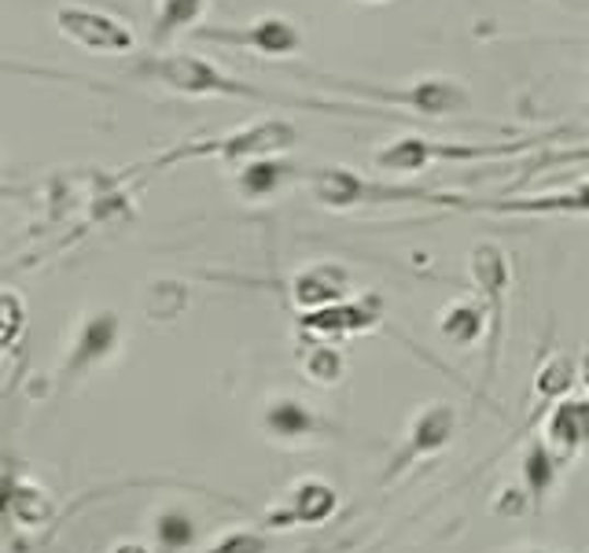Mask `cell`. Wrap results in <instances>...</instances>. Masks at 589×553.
<instances>
[{
    "instance_id": "obj_1",
    "label": "cell",
    "mask_w": 589,
    "mask_h": 553,
    "mask_svg": "<svg viewBox=\"0 0 589 553\" xmlns=\"http://www.w3.org/2000/svg\"><path fill=\"white\" fill-rule=\"evenodd\" d=\"M137 74L145 82H155L170 93L181 96H218V100H243V104H273V107H299V111H347L339 104H324V100H307V96H288V93H269L262 85H251L243 78H232L229 70H221L218 64L203 56L188 53H159L145 59L137 67Z\"/></svg>"
},
{
    "instance_id": "obj_2",
    "label": "cell",
    "mask_w": 589,
    "mask_h": 553,
    "mask_svg": "<svg viewBox=\"0 0 589 553\" xmlns=\"http://www.w3.org/2000/svg\"><path fill=\"white\" fill-rule=\"evenodd\" d=\"M299 140V129L284 118H269V123H255L232 129L226 137H207V140H192V145L174 148L170 155H162L155 166H177L185 159H226V163H247V159L258 155H288Z\"/></svg>"
},
{
    "instance_id": "obj_3",
    "label": "cell",
    "mask_w": 589,
    "mask_h": 553,
    "mask_svg": "<svg viewBox=\"0 0 589 553\" xmlns=\"http://www.w3.org/2000/svg\"><path fill=\"white\" fill-rule=\"evenodd\" d=\"M192 34L199 42L240 48V53H255L266 59H288L302 48V30L284 15H262L243 26H196Z\"/></svg>"
},
{
    "instance_id": "obj_4",
    "label": "cell",
    "mask_w": 589,
    "mask_h": 553,
    "mask_svg": "<svg viewBox=\"0 0 589 553\" xmlns=\"http://www.w3.org/2000/svg\"><path fill=\"white\" fill-rule=\"evenodd\" d=\"M56 30L63 42L96 56H129L137 53V34L122 19L85 4L56 8Z\"/></svg>"
},
{
    "instance_id": "obj_5",
    "label": "cell",
    "mask_w": 589,
    "mask_h": 553,
    "mask_svg": "<svg viewBox=\"0 0 589 553\" xmlns=\"http://www.w3.org/2000/svg\"><path fill=\"white\" fill-rule=\"evenodd\" d=\"M453 431H457V410L450 406V402H431V406H424L420 414L413 417L409 436H405V450H402V458L391 465V472H402L416 458L439 454V450L450 447Z\"/></svg>"
},
{
    "instance_id": "obj_6",
    "label": "cell",
    "mask_w": 589,
    "mask_h": 553,
    "mask_svg": "<svg viewBox=\"0 0 589 553\" xmlns=\"http://www.w3.org/2000/svg\"><path fill=\"white\" fill-rule=\"evenodd\" d=\"M472 274H475V285L486 296L490 303V373L497 366V339H501V299H505V288H509V258H505L501 247L494 244H483L472 251Z\"/></svg>"
},
{
    "instance_id": "obj_7",
    "label": "cell",
    "mask_w": 589,
    "mask_h": 553,
    "mask_svg": "<svg viewBox=\"0 0 589 553\" xmlns=\"http://www.w3.org/2000/svg\"><path fill=\"white\" fill-rule=\"evenodd\" d=\"M299 166L288 163L284 155H258L247 159V163H236L232 170V185H236V196L247 199V204H258V199L277 196L280 188H288Z\"/></svg>"
},
{
    "instance_id": "obj_8",
    "label": "cell",
    "mask_w": 589,
    "mask_h": 553,
    "mask_svg": "<svg viewBox=\"0 0 589 553\" xmlns=\"http://www.w3.org/2000/svg\"><path fill=\"white\" fill-rule=\"evenodd\" d=\"M335 506H339V495L328 484H317V480H307L288 495V502L273 512L269 525H324L332 517Z\"/></svg>"
},
{
    "instance_id": "obj_9",
    "label": "cell",
    "mask_w": 589,
    "mask_h": 553,
    "mask_svg": "<svg viewBox=\"0 0 589 553\" xmlns=\"http://www.w3.org/2000/svg\"><path fill=\"white\" fill-rule=\"evenodd\" d=\"M542 442L556 458L575 454L582 442H589V402H561L542 425Z\"/></svg>"
},
{
    "instance_id": "obj_10",
    "label": "cell",
    "mask_w": 589,
    "mask_h": 553,
    "mask_svg": "<svg viewBox=\"0 0 589 553\" xmlns=\"http://www.w3.org/2000/svg\"><path fill=\"white\" fill-rule=\"evenodd\" d=\"M380 321V310L376 303H350V299H339V303L317 307L302 318V329L317 332V336H347V332H365Z\"/></svg>"
},
{
    "instance_id": "obj_11",
    "label": "cell",
    "mask_w": 589,
    "mask_h": 553,
    "mask_svg": "<svg viewBox=\"0 0 589 553\" xmlns=\"http://www.w3.org/2000/svg\"><path fill=\"white\" fill-rule=\"evenodd\" d=\"M347 288H350V277L343 274L339 266H328V263L302 269V274L291 280V296H294V303L307 307V310L339 303V299H347Z\"/></svg>"
},
{
    "instance_id": "obj_12",
    "label": "cell",
    "mask_w": 589,
    "mask_h": 553,
    "mask_svg": "<svg viewBox=\"0 0 589 553\" xmlns=\"http://www.w3.org/2000/svg\"><path fill=\"white\" fill-rule=\"evenodd\" d=\"M520 472H523V491H527V498H531V506L542 509V502L550 498V491L556 487V480H561V458L538 439L527 447Z\"/></svg>"
},
{
    "instance_id": "obj_13",
    "label": "cell",
    "mask_w": 589,
    "mask_h": 553,
    "mask_svg": "<svg viewBox=\"0 0 589 553\" xmlns=\"http://www.w3.org/2000/svg\"><path fill=\"white\" fill-rule=\"evenodd\" d=\"M118 347V318L115 314H93L78 332L74 347V366H93V361L111 358V350Z\"/></svg>"
},
{
    "instance_id": "obj_14",
    "label": "cell",
    "mask_w": 589,
    "mask_h": 553,
    "mask_svg": "<svg viewBox=\"0 0 589 553\" xmlns=\"http://www.w3.org/2000/svg\"><path fill=\"white\" fill-rule=\"evenodd\" d=\"M203 12H207V0H162L155 23H151V42L166 45L170 37L185 34V30H196Z\"/></svg>"
},
{
    "instance_id": "obj_15",
    "label": "cell",
    "mask_w": 589,
    "mask_h": 553,
    "mask_svg": "<svg viewBox=\"0 0 589 553\" xmlns=\"http://www.w3.org/2000/svg\"><path fill=\"white\" fill-rule=\"evenodd\" d=\"M266 428L273 436H284V439H299V436H313L321 428V420L310 414L302 402L294 399H277L266 406Z\"/></svg>"
},
{
    "instance_id": "obj_16",
    "label": "cell",
    "mask_w": 589,
    "mask_h": 553,
    "mask_svg": "<svg viewBox=\"0 0 589 553\" xmlns=\"http://www.w3.org/2000/svg\"><path fill=\"white\" fill-rule=\"evenodd\" d=\"M439 329H442L446 339H453V344L469 347L472 339L483 332V310L475 307V303H453V307L442 314Z\"/></svg>"
},
{
    "instance_id": "obj_17",
    "label": "cell",
    "mask_w": 589,
    "mask_h": 553,
    "mask_svg": "<svg viewBox=\"0 0 589 553\" xmlns=\"http://www.w3.org/2000/svg\"><path fill=\"white\" fill-rule=\"evenodd\" d=\"M575 384V366L567 358L561 355H553V358H545L542 361V369L534 373V391H538V399H561L567 388Z\"/></svg>"
},
{
    "instance_id": "obj_18",
    "label": "cell",
    "mask_w": 589,
    "mask_h": 553,
    "mask_svg": "<svg viewBox=\"0 0 589 553\" xmlns=\"http://www.w3.org/2000/svg\"><path fill=\"white\" fill-rule=\"evenodd\" d=\"M159 539H162V546L181 550L196 539V525H192L185 512H166V517L159 520Z\"/></svg>"
},
{
    "instance_id": "obj_19",
    "label": "cell",
    "mask_w": 589,
    "mask_h": 553,
    "mask_svg": "<svg viewBox=\"0 0 589 553\" xmlns=\"http://www.w3.org/2000/svg\"><path fill=\"white\" fill-rule=\"evenodd\" d=\"M307 373L313 377V380H321V384H335V380L343 377V358L335 355V350H313L310 355V361H307Z\"/></svg>"
},
{
    "instance_id": "obj_20",
    "label": "cell",
    "mask_w": 589,
    "mask_h": 553,
    "mask_svg": "<svg viewBox=\"0 0 589 553\" xmlns=\"http://www.w3.org/2000/svg\"><path fill=\"white\" fill-rule=\"evenodd\" d=\"M207 553H266V539L262 535H229V539H221L215 550H207Z\"/></svg>"
},
{
    "instance_id": "obj_21",
    "label": "cell",
    "mask_w": 589,
    "mask_h": 553,
    "mask_svg": "<svg viewBox=\"0 0 589 553\" xmlns=\"http://www.w3.org/2000/svg\"><path fill=\"white\" fill-rule=\"evenodd\" d=\"M115 553H148L145 546H137V542H126V546H118Z\"/></svg>"
}]
</instances>
